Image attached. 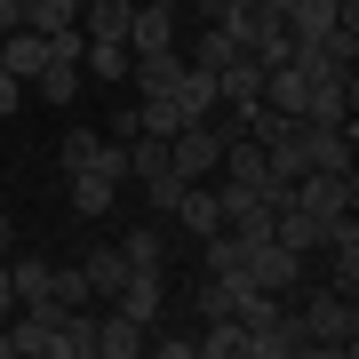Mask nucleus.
Here are the masks:
<instances>
[{
  "instance_id": "nucleus-31",
  "label": "nucleus",
  "mask_w": 359,
  "mask_h": 359,
  "mask_svg": "<svg viewBox=\"0 0 359 359\" xmlns=\"http://www.w3.org/2000/svg\"><path fill=\"white\" fill-rule=\"evenodd\" d=\"M136 184L152 192V208H176V192H184V176H176V168H160V176H136Z\"/></svg>"
},
{
  "instance_id": "nucleus-18",
  "label": "nucleus",
  "mask_w": 359,
  "mask_h": 359,
  "mask_svg": "<svg viewBox=\"0 0 359 359\" xmlns=\"http://www.w3.org/2000/svg\"><path fill=\"white\" fill-rule=\"evenodd\" d=\"M208 280H240L248 287V240H231L224 224L208 231Z\"/></svg>"
},
{
  "instance_id": "nucleus-19",
  "label": "nucleus",
  "mask_w": 359,
  "mask_h": 359,
  "mask_svg": "<svg viewBox=\"0 0 359 359\" xmlns=\"http://www.w3.org/2000/svg\"><path fill=\"white\" fill-rule=\"evenodd\" d=\"M80 80H88V72H80V56H48V65L32 72V88L48 96V104H72V96H80Z\"/></svg>"
},
{
  "instance_id": "nucleus-6",
  "label": "nucleus",
  "mask_w": 359,
  "mask_h": 359,
  "mask_svg": "<svg viewBox=\"0 0 359 359\" xmlns=\"http://www.w3.org/2000/svg\"><path fill=\"white\" fill-rule=\"evenodd\" d=\"M304 120H320V128H351V72H311Z\"/></svg>"
},
{
  "instance_id": "nucleus-1",
  "label": "nucleus",
  "mask_w": 359,
  "mask_h": 359,
  "mask_svg": "<svg viewBox=\"0 0 359 359\" xmlns=\"http://www.w3.org/2000/svg\"><path fill=\"white\" fill-rule=\"evenodd\" d=\"M304 344L311 351H335V359H351L359 351V311H351V295L344 287H320V295H304Z\"/></svg>"
},
{
  "instance_id": "nucleus-11",
  "label": "nucleus",
  "mask_w": 359,
  "mask_h": 359,
  "mask_svg": "<svg viewBox=\"0 0 359 359\" xmlns=\"http://www.w3.org/2000/svg\"><path fill=\"white\" fill-rule=\"evenodd\" d=\"M168 216H176L184 231H192V240H208V231L224 224V208H216V184H184V192H176V208H168Z\"/></svg>"
},
{
  "instance_id": "nucleus-27",
  "label": "nucleus",
  "mask_w": 359,
  "mask_h": 359,
  "mask_svg": "<svg viewBox=\"0 0 359 359\" xmlns=\"http://www.w3.org/2000/svg\"><path fill=\"white\" fill-rule=\"evenodd\" d=\"M128 40H88V56H80V72H96V80H128Z\"/></svg>"
},
{
  "instance_id": "nucleus-28",
  "label": "nucleus",
  "mask_w": 359,
  "mask_h": 359,
  "mask_svg": "<svg viewBox=\"0 0 359 359\" xmlns=\"http://www.w3.org/2000/svg\"><path fill=\"white\" fill-rule=\"evenodd\" d=\"M176 96H184V112H192V120H208V112H216V72H200V65H184V80H176Z\"/></svg>"
},
{
  "instance_id": "nucleus-22",
  "label": "nucleus",
  "mask_w": 359,
  "mask_h": 359,
  "mask_svg": "<svg viewBox=\"0 0 359 359\" xmlns=\"http://www.w3.org/2000/svg\"><path fill=\"white\" fill-rule=\"evenodd\" d=\"M248 351V335H240V320H208V335H192V359H240Z\"/></svg>"
},
{
  "instance_id": "nucleus-38",
  "label": "nucleus",
  "mask_w": 359,
  "mask_h": 359,
  "mask_svg": "<svg viewBox=\"0 0 359 359\" xmlns=\"http://www.w3.org/2000/svg\"><path fill=\"white\" fill-rule=\"evenodd\" d=\"M0 192H8V184H0Z\"/></svg>"
},
{
  "instance_id": "nucleus-16",
  "label": "nucleus",
  "mask_w": 359,
  "mask_h": 359,
  "mask_svg": "<svg viewBox=\"0 0 359 359\" xmlns=\"http://www.w3.org/2000/svg\"><path fill=\"white\" fill-rule=\"evenodd\" d=\"M80 271H88V295H96V304H112L120 280H128V256H120V240H112V248H88V264H80Z\"/></svg>"
},
{
  "instance_id": "nucleus-2",
  "label": "nucleus",
  "mask_w": 359,
  "mask_h": 359,
  "mask_svg": "<svg viewBox=\"0 0 359 359\" xmlns=\"http://www.w3.org/2000/svg\"><path fill=\"white\" fill-rule=\"evenodd\" d=\"M216 160H224V120L216 112H208V120H184V128L168 136V168H176L184 184H208Z\"/></svg>"
},
{
  "instance_id": "nucleus-34",
  "label": "nucleus",
  "mask_w": 359,
  "mask_h": 359,
  "mask_svg": "<svg viewBox=\"0 0 359 359\" xmlns=\"http://www.w3.org/2000/svg\"><path fill=\"white\" fill-rule=\"evenodd\" d=\"M16 25H25V0H0V40H8Z\"/></svg>"
},
{
  "instance_id": "nucleus-13",
  "label": "nucleus",
  "mask_w": 359,
  "mask_h": 359,
  "mask_svg": "<svg viewBox=\"0 0 359 359\" xmlns=\"http://www.w3.org/2000/svg\"><path fill=\"white\" fill-rule=\"evenodd\" d=\"M184 120H192V112H184V96H176V88H152V96H136V136H176Z\"/></svg>"
},
{
  "instance_id": "nucleus-25",
  "label": "nucleus",
  "mask_w": 359,
  "mask_h": 359,
  "mask_svg": "<svg viewBox=\"0 0 359 359\" xmlns=\"http://www.w3.org/2000/svg\"><path fill=\"white\" fill-rule=\"evenodd\" d=\"M231 56H240V40H231L224 25H208V32L192 40V48H184V65H200V72H224Z\"/></svg>"
},
{
  "instance_id": "nucleus-20",
  "label": "nucleus",
  "mask_w": 359,
  "mask_h": 359,
  "mask_svg": "<svg viewBox=\"0 0 359 359\" xmlns=\"http://www.w3.org/2000/svg\"><path fill=\"white\" fill-rule=\"evenodd\" d=\"M0 65H8L16 80H32L40 65H48V40H40V32H25V25H16L8 40H0Z\"/></svg>"
},
{
  "instance_id": "nucleus-26",
  "label": "nucleus",
  "mask_w": 359,
  "mask_h": 359,
  "mask_svg": "<svg viewBox=\"0 0 359 359\" xmlns=\"http://www.w3.org/2000/svg\"><path fill=\"white\" fill-rule=\"evenodd\" d=\"M8 287H16V304H48V287H56V264H40V256L8 264Z\"/></svg>"
},
{
  "instance_id": "nucleus-32",
  "label": "nucleus",
  "mask_w": 359,
  "mask_h": 359,
  "mask_svg": "<svg viewBox=\"0 0 359 359\" xmlns=\"http://www.w3.org/2000/svg\"><path fill=\"white\" fill-rule=\"evenodd\" d=\"M16 112H25V80L0 65V120H16Z\"/></svg>"
},
{
  "instance_id": "nucleus-17",
  "label": "nucleus",
  "mask_w": 359,
  "mask_h": 359,
  "mask_svg": "<svg viewBox=\"0 0 359 359\" xmlns=\"http://www.w3.org/2000/svg\"><path fill=\"white\" fill-rule=\"evenodd\" d=\"M216 96H224V104H256V96H264V65L240 48V56H231V65L216 72Z\"/></svg>"
},
{
  "instance_id": "nucleus-15",
  "label": "nucleus",
  "mask_w": 359,
  "mask_h": 359,
  "mask_svg": "<svg viewBox=\"0 0 359 359\" xmlns=\"http://www.w3.org/2000/svg\"><path fill=\"white\" fill-rule=\"evenodd\" d=\"M128 16H136V0H80V32L88 40H128Z\"/></svg>"
},
{
  "instance_id": "nucleus-33",
  "label": "nucleus",
  "mask_w": 359,
  "mask_h": 359,
  "mask_svg": "<svg viewBox=\"0 0 359 359\" xmlns=\"http://www.w3.org/2000/svg\"><path fill=\"white\" fill-rule=\"evenodd\" d=\"M144 351H160V359H192V335H144Z\"/></svg>"
},
{
  "instance_id": "nucleus-4",
  "label": "nucleus",
  "mask_w": 359,
  "mask_h": 359,
  "mask_svg": "<svg viewBox=\"0 0 359 359\" xmlns=\"http://www.w3.org/2000/svg\"><path fill=\"white\" fill-rule=\"evenodd\" d=\"M295 280H304V256H295V248H280V240H256V248H248V287L287 295Z\"/></svg>"
},
{
  "instance_id": "nucleus-9",
  "label": "nucleus",
  "mask_w": 359,
  "mask_h": 359,
  "mask_svg": "<svg viewBox=\"0 0 359 359\" xmlns=\"http://www.w3.org/2000/svg\"><path fill=\"white\" fill-rule=\"evenodd\" d=\"M304 96H311V72L295 65V56H287V65H271V72H264V104H271V112L304 120Z\"/></svg>"
},
{
  "instance_id": "nucleus-23",
  "label": "nucleus",
  "mask_w": 359,
  "mask_h": 359,
  "mask_svg": "<svg viewBox=\"0 0 359 359\" xmlns=\"http://www.w3.org/2000/svg\"><path fill=\"white\" fill-rule=\"evenodd\" d=\"M112 200H120V184H112V176H88V168H72V208H80V216H112Z\"/></svg>"
},
{
  "instance_id": "nucleus-7",
  "label": "nucleus",
  "mask_w": 359,
  "mask_h": 359,
  "mask_svg": "<svg viewBox=\"0 0 359 359\" xmlns=\"http://www.w3.org/2000/svg\"><path fill=\"white\" fill-rule=\"evenodd\" d=\"M144 335H152V327L128 320L120 304H96V359H136V351H144Z\"/></svg>"
},
{
  "instance_id": "nucleus-12",
  "label": "nucleus",
  "mask_w": 359,
  "mask_h": 359,
  "mask_svg": "<svg viewBox=\"0 0 359 359\" xmlns=\"http://www.w3.org/2000/svg\"><path fill=\"white\" fill-rule=\"evenodd\" d=\"M112 304L128 311V320H144V327H152V320H160V304H168V280H160V271H128Z\"/></svg>"
},
{
  "instance_id": "nucleus-14",
  "label": "nucleus",
  "mask_w": 359,
  "mask_h": 359,
  "mask_svg": "<svg viewBox=\"0 0 359 359\" xmlns=\"http://www.w3.org/2000/svg\"><path fill=\"white\" fill-rule=\"evenodd\" d=\"M56 359H96V304L56 311Z\"/></svg>"
},
{
  "instance_id": "nucleus-35",
  "label": "nucleus",
  "mask_w": 359,
  "mask_h": 359,
  "mask_svg": "<svg viewBox=\"0 0 359 359\" xmlns=\"http://www.w3.org/2000/svg\"><path fill=\"white\" fill-rule=\"evenodd\" d=\"M0 311H16V287H8V256H0Z\"/></svg>"
},
{
  "instance_id": "nucleus-37",
  "label": "nucleus",
  "mask_w": 359,
  "mask_h": 359,
  "mask_svg": "<svg viewBox=\"0 0 359 359\" xmlns=\"http://www.w3.org/2000/svg\"><path fill=\"white\" fill-rule=\"evenodd\" d=\"M0 359H16V327H0Z\"/></svg>"
},
{
  "instance_id": "nucleus-3",
  "label": "nucleus",
  "mask_w": 359,
  "mask_h": 359,
  "mask_svg": "<svg viewBox=\"0 0 359 359\" xmlns=\"http://www.w3.org/2000/svg\"><path fill=\"white\" fill-rule=\"evenodd\" d=\"M327 231H335V216H311V208H295V200H280V208H271V240H280V248H295V256L327 248Z\"/></svg>"
},
{
  "instance_id": "nucleus-21",
  "label": "nucleus",
  "mask_w": 359,
  "mask_h": 359,
  "mask_svg": "<svg viewBox=\"0 0 359 359\" xmlns=\"http://www.w3.org/2000/svg\"><path fill=\"white\" fill-rule=\"evenodd\" d=\"M72 168H88V176H112V184H128V144H104V136H88ZM72 168H65V176H72Z\"/></svg>"
},
{
  "instance_id": "nucleus-5",
  "label": "nucleus",
  "mask_w": 359,
  "mask_h": 359,
  "mask_svg": "<svg viewBox=\"0 0 359 359\" xmlns=\"http://www.w3.org/2000/svg\"><path fill=\"white\" fill-rule=\"evenodd\" d=\"M152 48H176V0H136V16H128V56H152Z\"/></svg>"
},
{
  "instance_id": "nucleus-8",
  "label": "nucleus",
  "mask_w": 359,
  "mask_h": 359,
  "mask_svg": "<svg viewBox=\"0 0 359 359\" xmlns=\"http://www.w3.org/2000/svg\"><path fill=\"white\" fill-rule=\"evenodd\" d=\"M16 359H56V304H16Z\"/></svg>"
},
{
  "instance_id": "nucleus-36",
  "label": "nucleus",
  "mask_w": 359,
  "mask_h": 359,
  "mask_svg": "<svg viewBox=\"0 0 359 359\" xmlns=\"http://www.w3.org/2000/svg\"><path fill=\"white\" fill-rule=\"evenodd\" d=\"M8 248H16V224H8V216H0V256H8Z\"/></svg>"
},
{
  "instance_id": "nucleus-24",
  "label": "nucleus",
  "mask_w": 359,
  "mask_h": 359,
  "mask_svg": "<svg viewBox=\"0 0 359 359\" xmlns=\"http://www.w3.org/2000/svg\"><path fill=\"white\" fill-rule=\"evenodd\" d=\"M72 25H80V0H25V32L48 40V32H72Z\"/></svg>"
},
{
  "instance_id": "nucleus-10",
  "label": "nucleus",
  "mask_w": 359,
  "mask_h": 359,
  "mask_svg": "<svg viewBox=\"0 0 359 359\" xmlns=\"http://www.w3.org/2000/svg\"><path fill=\"white\" fill-rule=\"evenodd\" d=\"M304 136V168H351V128H320V120H295Z\"/></svg>"
},
{
  "instance_id": "nucleus-29",
  "label": "nucleus",
  "mask_w": 359,
  "mask_h": 359,
  "mask_svg": "<svg viewBox=\"0 0 359 359\" xmlns=\"http://www.w3.org/2000/svg\"><path fill=\"white\" fill-rule=\"evenodd\" d=\"M120 256H128V271H160V264H168V248H160V231L144 224V231H128V240H120Z\"/></svg>"
},
{
  "instance_id": "nucleus-30",
  "label": "nucleus",
  "mask_w": 359,
  "mask_h": 359,
  "mask_svg": "<svg viewBox=\"0 0 359 359\" xmlns=\"http://www.w3.org/2000/svg\"><path fill=\"white\" fill-rule=\"evenodd\" d=\"M48 304H56V311H72V304H96V295H88V271H80V264H56V287H48Z\"/></svg>"
}]
</instances>
